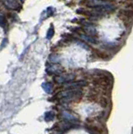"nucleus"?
<instances>
[{
  "mask_svg": "<svg viewBox=\"0 0 133 134\" xmlns=\"http://www.w3.org/2000/svg\"><path fill=\"white\" fill-rule=\"evenodd\" d=\"M110 83V81L108 80L106 75H103V76H98L95 79H94L93 84L97 86H105L106 87L108 84Z\"/></svg>",
  "mask_w": 133,
  "mask_h": 134,
  "instance_id": "f257e3e1",
  "label": "nucleus"
},
{
  "mask_svg": "<svg viewBox=\"0 0 133 134\" xmlns=\"http://www.w3.org/2000/svg\"><path fill=\"white\" fill-rule=\"evenodd\" d=\"M85 128L88 130L91 134H102L103 133V130L96 125H93V124L85 125Z\"/></svg>",
  "mask_w": 133,
  "mask_h": 134,
  "instance_id": "f03ea898",
  "label": "nucleus"
},
{
  "mask_svg": "<svg viewBox=\"0 0 133 134\" xmlns=\"http://www.w3.org/2000/svg\"><path fill=\"white\" fill-rule=\"evenodd\" d=\"M94 54L96 55L98 58L101 59V60H108L109 59V55L106 52H104L101 49H93Z\"/></svg>",
  "mask_w": 133,
  "mask_h": 134,
  "instance_id": "7ed1b4c3",
  "label": "nucleus"
},
{
  "mask_svg": "<svg viewBox=\"0 0 133 134\" xmlns=\"http://www.w3.org/2000/svg\"><path fill=\"white\" fill-rule=\"evenodd\" d=\"M120 14L123 15L125 18L126 19H132L133 18V10H129V9H124L120 12Z\"/></svg>",
  "mask_w": 133,
  "mask_h": 134,
  "instance_id": "20e7f679",
  "label": "nucleus"
},
{
  "mask_svg": "<svg viewBox=\"0 0 133 134\" xmlns=\"http://www.w3.org/2000/svg\"><path fill=\"white\" fill-rule=\"evenodd\" d=\"M100 104H101V106L103 107H106L107 106L108 104V100L106 97H101V99H100Z\"/></svg>",
  "mask_w": 133,
  "mask_h": 134,
  "instance_id": "39448f33",
  "label": "nucleus"
},
{
  "mask_svg": "<svg viewBox=\"0 0 133 134\" xmlns=\"http://www.w3.org/2000/svg\"><path fill=\"white\" fill-rule=\"evenodd\" d=\"M128 6L130 7V8H131L132 9H133V3H130V4H129V5H128Z\"/></svg>",
  "mask_w": 133,
  "mask_h": 134,
  "instance_id": "423d86ee",
  "label": "nucleus"
},
{
  "mask_svg": "<svg viewBox=\"0 0 133 134\" xmlns=\"http://www.w3.org/2000/svg\"><path fill=\"white\" fill-rule=\"evenodd\" d=\"M126 1H133V0H126Z\"/></svg>",
  "mask_w": 133,
  "mask_h": 134,
  "instance_id": "0eeeda50",
  "label": "nucleus"
}]
</instances>
